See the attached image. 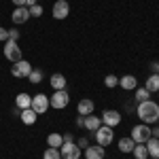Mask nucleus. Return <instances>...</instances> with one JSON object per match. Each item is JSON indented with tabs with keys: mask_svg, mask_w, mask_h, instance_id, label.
I'll return each mask as SVG.
<instances>
[{
	"mask_svg": "<svg viewBox=\"0 0 159 159\" xmlns=\"http://www.w3.org/2000/svg\"><path fill=\"white\" fill-rule=\"evenodd\" d=\"M68 102H70V98H68V91H66V89H57V91L49 98L51 108H57V110L66 108V106H68Z\"/></svg>",
	"mask_w": 159,
	"mask_h": 159,
	"instance_id": "39448f33",
	"label": "nucleus"
},
{
	"mask_svg": "<svg viewBox=\"0 0 159 159\" xmlns=\"http://www.w3.org/2000/svg\"><path fill=\"white\" fill-rule=\"evenodd\" d=\"M119 85H121L125 91H132V89H136V76L125 74V76H121V79H119Z\"/></svg>",
	"mask_w": 159,
	"mask_h": 159,
	"instance_id": "a211bd4d",
	"label": "nucleus"
},
{
	"mask_svg": "<svg viewBox=\"0 0 159 159\" xmlns=\"http://www.w3.org/2000/svg\"><path fill=\"white\" fill-rule=\"evenodd\" d=\"M134 147H136V142L132 138H121V140H119V151H121V153H132Z\"/></svg>",
	"mask_w": 159,
	"mask_h": 159,
	"instance_id": "412c9836",
	"label": "nucleus"
},
{
	"mask_svg": "<svg viewBox=\"0 0 159 159\" xmlns=\"http://www.w3.org/2000/svg\"><path fill=\"white\" fill-rule=\"evenodd\" d=\"M15 106L19 110H25L32 106V96H28V93H17V98H15Z\"/></svg>",
	"mask_w": 159,
	"mask_h": 159,
	"instance_id": "4468645a",
	"label": "nucleus"
},
{
	"mask_svg": "<svg viewBox=\"0 0 159 159\" xmlns=\"http://www.w3.org/2000/svg\"><path fill=\"white\" fill-rule=\"evenodd\" d=\"M28 81H30V83H40V81H43V70L32 68V72L28 74Z\"/></svg>",
	"mask_w": 159,
	"mask_h": 159,
	"instance_id": "393cba45",
	"label": "nucleus"
},
{
	"mask_svg": "<svg viewBox=\"0 0 159 159\" xmlns=\"http://www.w3.org/2000/svg\"><path fill=\"white\" fill-rule=\"evenodd\" d=\"M144 144H147L148 157H159V138H148Z\"/></svg>",
	"mask_w": 159,
	"mask_h": 159,
	"instance_id": "f3484780",
	"label": "nucleus"
},
{
	"mask_svg": "<svg viewBox=\"0 0 159 159\" xmlns=\"http://www.w3.org/2000/svg\"><path fill=\"white\" fill-rule=\"evenodd\" d=\"M61 159H81V148L76 142H64L60 147Z\"/></svg>",
	"mask_w": 159,
	"mask_h": 159,
	"instance_id": "423d86ee",
	"label": "nucleus"
},
{
	"mask_svg": "<svg viewBox=\"0 0 159 159\" xmlns=\"http://www.w3.org/2000/svg\"><path fill=\"white\" fill-rule=\"evenodd\" d=\"M93 108H96V104L91 102V100L83 98L81 102H79V106H76V110H79V115H83V117H87V115H91L93 112Z\"/></svg>",
	"mask_w": 159,
	"mask_h": 159,
	"instance_id": "ddd939ff",
	"label": "nucleus"
},
{
	"mask_svg": "<svg viewBox=\"0 0 159 159\" xmlns=\"http://www.w3.org/2000/svg\"><path fill=\"white\" fill-rule=\"evenodd\" d=\"M66 85H68V81H66V76L60 72H55V74H51V87L57 91V89H66Z\"/></svg>",
	"mask_w": 159,
	"mask_h": 159,
	"instance_id": "dca6fc26",
	"label": "nucleus"
},
{
	"mask_svg": "<svg viewBox=\"0 0 159 159\" xmlns=\"http://www.w3.org/2000/svg\"><path fill=\"white\" fill-rule=\"evenodd\" d=\"M136 115L142 119V123H147V125L148 123H155V121H159V104L153 102V100H144V102L138 104Z\"/></svg>",
	"mask_w": 159,
	"mask_h": 159,
	"instance_id": "f257e3e1",
	"label": "nucleus"
},
{
	"mask_svg": "<svg viewBox=\"0 0 159 159\" xmlns=\"http://www.w3.org/2000/svg\"><path fill=\"white\" fill-rule=\"evenodd\" d=\"M34 4H38L36 0H25V7H28V9H30V7H34Z\"/></svg>",
	"mask_w": 159,
	"mask_h": 159,
	"instance_id": "f704fd0d",
	"label": "nucleus"
},
{
	"mask_svg": "<svg viewBox=\"0 0 159 159\" xmlns=\"http://www.w3.org/2000/svg\"><path fill=\"white\" fill-rule=\"evenodd\" d=\"M30 72H32V64L25 60H19L17 64H13V68H11V74L17 76V79H28Z\"/></svg>",
	"mask_w": 159,
	"mask_h": 159,
	"instance_id": "6e6552de",
	"label": "nucleus"
},
{
	"mask_svg": "<svg viewBox=\"0 0 159 159\" xmlns=\"http://www.w3.org/2000/svg\"><path fill=\"white\" fill-rule=\"evenodd\" d=\"M132 153H134V157H136V159H147V157H148L147 144H136V147H134V151H132Z\"/></svg>",
	"mask_w": 159,
	"mask_h": 159,
	"instance_id": "5701e85b",
	"label": "nucleus"
},
{
	"mask_svg": "<svg viewBox=\"0 0 159 159\" xmlns=\"http://www.w3.org/2000/svg\"><path fill=\"white\" fill-rule=\"evenodd\" d=\"M61 138H64V142H74V136L72 134H64Z\"/></svg>",
	"mask_w": 159,
	"mask_h": 159,
	"instance_id": "473e14b6",
	"label": "nucleus"
},
{
	"mask_svg": "<svg viewBox=\"0 0 159 159\" xmlns=\"http://www.w3.org/2000/svg\"><path fill=\"white\" fill-rule=\"evenodd\" d=\"M104 155H106V151H104V147H100V144L85 148V159H104Z\"/></svg>",
	"mask_w": 159,
	"mask_h": 159,
	"instance_id": "f8f14e48",
	"label": "nucleus"
},
{
	"mask_svg": "<svg viewBox=\"0 0 159 159\" xmlns=\"http://www.w3.org/2000/svg\"><path fill=\"white\" fill-rule=\"evenodd\" d=\"M144 89H148L151 93H157L159 91V74H151L144 83Z\"/></svg>",
	"mask_w": 159,
	"mask_h": 159,
	"instance_id": "6ab92c4d",
	"label": "nucleus"
},
{
	"mask_svg": "<svg viewBox=\"0 0 159 159\" xmlns=\"http://www.w3.org/2000/svg\"><path fill=\"white\" fill-rule=\"evenodd\" d=\"M100 125H102V119H100V117H96V115H87L85 121H83V127H87L89 132H96Z\"/></svg>",
	"mask_w": 159,
	"mask_h": 159,
	"instance_id": "2eb2a0df",
	"label": "nucleus"
},
{
	"mask_svg": "<svg viewBox=\"0 0 159 159\" xmlns=\"http://www.w3.org/2000/svg\"><path fill=\"white\" fill-rule=\"evenodd\" d=\"M68 13H70V4H68V0H57V2L53 4L51 15H53L55 19H66Z\"/></svg>",
	"mask_w": 159,
	"mask_h": 159,
	"instance_id": "1a4fd4ad",
	"label": "nucleus"
},
{
	"mask_svg": "<svg viewBox=\"0 0 159 159\" xmlns=\"http://www.w3.org/2000/svg\"><path fill=\"white\" fill-rule=\"evenodd\" d=\"M11 19H13V24H15V25L25 24V21L30 19V9H28V7H15Z\"/></svg>",
	"mask_w": 159,
	"mask_h": 159,
	"instance_id": "9b49d317",
	"label": "nucleus"
},
{
	"mask_svg": "<svg viewBox=\"0 0 159 159\" xmlns=\"http://www.w3.org/2000/svg\"><path fill=\"white\" fill-rule=\"evenodd\" d=\"M19 117H21V121L25 123V125H32V123L36 121V112H34V110L32 108H25V110H21V115H19Z\"/></svg>",
	"mask_w": 159,
	"mask_h": 159,
	"instance_id": "aec40b11",
	"label": "nucleus"
},
{
	"mask_svg": "<svg viewBox=\"0 0 159 159\" xmlns=\"http://www.w3.org/2000/svg\"><path fill=\"white\" fill-rule=\"evenodd\" d=\"M43 159H61V155H60V148H47L45 153H43Z\"/></svg>",
	"mask_w": 159,
	"mask_h": 159,
	"instance_id": "a878e982",
	"label": "nucleus"
},
{
	"mask_svg": "<svg viewBox=\"0 0 159 159\" xmlns=\"http://www.w3.org/2000/svg\"><path fill=\"white\" fill-rule=\"evenodd\" d=\"M9 40H15V43L19 40V30H17V28H15V30H9Z\"/></svg>",
	"mask_w": 159,
	"mask_h": 159,
	"instance_id": "c85d7f7f",
	"label": "nucleus"
},
{
	"mask_svg": "<svg viewBox=\"0 0 159 159\" xmlns=\"http://www.w3.org/2000/svg\"><path fill=\"white\" fill-rule=\"evenodd\" d=\"M49 96H45V93H36L34 98H32V106L30 108L34 110L36 115H43V112H47L49 110Z\"/></svg>",
	"mask_w": 159,
	"mask_h": 159,
	"instance_id": "0eeeda50",
	"label": "nucleus"
},
{
	"mask_svg": "<svg viewBox=\"0 0 159 159\" xmlns=\"http://www.w3.org/2000/svg\"><path fill=\"white\" fill-rule=\"evenodd\" d=\"M15 7H25V0H13Z\"/></svg>",
	"mask_w": 159,
	"mask_h": 159,
	"instance_id": "72a5a7b5",
	"label": "nucleus"
},
{
	"mask_svg": "<svg viewBox=\"0 0 159 159\" xmlns=\"http://www.w3.org/2000/svg\"><path fill=\"white\" fill-rule=\"evenodd\" d=\"M153 159H159V157H153Z\"/></svg>",
	"mask_w": 159,
	"mask_h": 159,
	"instance_id": "c9c22d12",
	"label": "nucleus"
},
{
	"mask_svg": "<svg viewBox=\"0 0 159 159\" xmlns=\"http://www.w3.org/2000/svg\"><path fill=\"white\" fill-rule=\"evenodd\" d=\"M40 15H43V7H40V4L30 7V17H40Z\"/></svg>",
	"mask_w": 159,
	"mask_h": 159,
	"instance_id": "cd10ccee",
	"label": "nucleus"
},
{
	"mask_svg": "<svg viewBox=\"0 0 159 159\" xmlns=\"http://www.w3.org/2000/svg\"><path fill=\"white\" fill-rule=\"evenodd\" d=\"M7 40H9V30L0 28V43H7Z\"/></svg>",
	"mask_w": 159,
	"mask_h": 159,
	"instance_id": "c756f323",
	"label": "nucleus"
},
{
	"mask_svg": "<svg viewBox=\"0 0 159 159\" xmlns=\"http://www.w3.org/2000/svg\"><path fill=\"white\" fill-rule=\"evenodd\" d=\"M157 93H159V91H157Z\"/></svg>",
	"mask_w": 159,
	"mask_h": 159,
	"instance_id": "e433bc0d",
	"label": "nucleus"
},
{
	"mask_svg": "<svg viewBox=\"0 0 159 159\" xmlns=\"http://www.w3.org/2000/svg\"><path fill=\"white\" fill-rule=\"evenodd\" d=\"M76 144H79V148H87V147H89V142H87V138H81V140H79Z\"/></svg>",
	"mask_w": 159,
	"mask_h": 159,
	"instance_id": "2f4dec72",
	"label": "nucleus"
},
{
	"mask_svg": "<svg viewBox=\"0 0 159 159\" xmlns=\"http://www.w3.org/2000/svg\"><path fill=\"white\" fill-rule=\"evenodd\" d=\"M132 140H134L136 144H144L148 138H151V127H148L147 123H142V125H136L134 129H132V136H129Z\"/></svg>",
	"mask_w": 159,
	"mask_h": 159,
	"instance_id": "20e7f679",
	"label": "nucleus"
},
{
	"mask_svg": "<svg viewBox=\"0 0 159 159\" xmlns=\"http://www.w3.org/2000/svg\"><path fill=\"white\" fill-rule=\"evenodd\" d=\"M2 49H4V57H7L9 61H13V64H17L19 60H24V57H21V49L17 47L15 40H7Z\"/></svg>",
	"mask_w": 159,
	"mask_h": 159,
	"instance_id": "7ed1b4c3",
	"label": "nucleus"
},
{
	"mask_svg": "<svg viewBox=\"0 0 159 159\" xmlns=\"http://www.w3.org/2000/svg\"><path fill=\"white\" fill-rule=\"evenodd\" d=\"M121 123V115L119 110H104L102 112V125H108V127H115Z\"/></svg>",
	"mask_w": 159,
	"mask_h": 159,
	"instance_id": "9d476101",
	"label": "nucleus"
},
{
	"mask_svg": "<svg viewBox=\"0 0 159 159\" xmlns=\"http://www.w3.org/2000/svg\"><path fill=\"white\" fill-rule=\"evenodd\" d=\"M144 100H151V91H148V89H144V87L136 89V102L140 104V102H144Z\"/></svg>",
	"mask_w": 159,
	"mask_h": 159,
	"instance_id": "b1692460",
	"label": "nucleus"
},
{
	"mask_svg": "<svg viewBox=\"0 0 159 159\" xmlns=\"http://www.w3.org/2000/svg\"><path fill=\"white\" fill-rule=\"evenodd\" d=\"M47 144H49L51 148H60L61 144H64L61 134H49V136H47Z\"/></svg>",
	"mask_w": 159,
	"mask_h": 159,
	"instance_id": "4be33fe9",
	"label": "nucleus"
},
{
	"mask_svg": "<svg viewBox=\"0 0 159 159\" xmlns=\"http://www.w3.org/2000/svg\"><path fill=\"white\" fill-rule=\"evenodd\" d=\"M104 85H106V87H110V89H112V87H117V85H119V79H117L115 74H108V76L104 79Z\"/></svg>",
	"mask_w": 159,
	"mask_h": 159,
	"instance_id": "bb28decb",
	"label": "nucleus"
},
{
	"mask_svg": "<svg viewBox=\"0 0 159 159\" xmlns=\"http://www.w3.org/2000/svg\"><path fill=\"white\" fill-rule=\"evenodd\" d=\"M151 72L159 74V61H151Z\"/></svg>",
	"mask_w": 159,
	"mask_h": 159,
	"instance_id": "7c9ffc66",
	"label": "nucleus"
},
{
	"mask_svg": "<svg viewBox=\"0 0 159 159\" xmlns=\"http://www.w3.org/2000/svg\"><path fill=\"white\" fill-rule=\"evenodd\" d=\"M93 136H96L100 147H108L110 142L115 140V132H112V127H108V125H100L98 129L93 132Z\"/></svg>",
	"mask_w": 159,
	"mask_h": 159,
	"instance_id": "f03ea898",
	"label": "nucleus"
}]
</instances>
